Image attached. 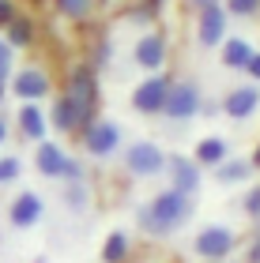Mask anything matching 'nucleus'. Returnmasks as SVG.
I'll return each mask as SVG.
<instances>
[{
	"mask_svg": "<svg viewBox=\"0 0 260 263\" xmlns=\"http://www.w3.org/2000/svg\"><path fill=\"white\" fill-rule=\"evenodd\" d=\"M188 218H193V196H181V192H174V188L159 192L140 211V226H144V233H151V237H166L177 226H185Z\"/></svg>",
	"mask_w": 260,
	"mask_h": 263,
	"instance_id": "f257e3e1",
	"label": "nucleus"
},
{
	"mask_svg": "<svg viewBox=\"0 0 260 263\" xmlns=\"http://www.w3.org/2000/svg\"><path fill=\"white\" fill-rule=\"evenodd\" d=\"M64 94L79 105V113H83L87 121H94V109H98V71L91 64H76L72 76H68V90Z\"/></svg>",
	"mask_w": 260,
	"mask_h": 263,
	"instance_id": "f03ea898",
	"label": "nucleus"
},
{
	"mask_svg": "<svg viewBox=\"0 0 260 263\" xmlns=\"http://www.w3.org/2000/svg\"><path fill=\"white\" fill-rule=\"evenodd\" d=\"M200 102H204V94H200V87H196L193 79L170 83L166 102H162V113H166L170 121H193V117L200 113Z\"/></svg>",
	"mask_w": 260,
	"mask_h": 263,
	"instance_id": "7ed1b4c3",
	"label": "nucleus"
},
{
	"mask_svg": "<svg viewBox=\"0 0 260 263\" xmlns=\"http://www.w3.org/2000/svg\"><path fill=\"white\" fill-rule=\"evenodd\" d=\"M125 170L132 177H159L166 170V154H162V147H155V143L140 139L125 151Z\"/></svg>",
	"mask_w": 260,
	"mask_h": 263,
	"instance_id": "20e7f679",
	"label": "nucleus"
},
{
	"mask_svg": "<svg viewBox=\"0 0 260 263\" xmlns=\"http://www.w3.org/2000/svg\"><path fill=\"white\" fill-rule=\"evenodd\" d=\"M193 245H196L200 259H227L230 248H234V230L230 226H204Z\"/></svg>",
	"mask_w": 260,
	"mask_h": 263,
	"instance_id": "39448f33",
	"label": "nucleus"
},
{
	"mask_svg": "<svg viewBox=\"0 0 260 263\" xmlns=\"http://www.w3.org/2000/svg\"><path fill=\"white\" fill-rule=\"evenodd\" d=\"M166 90H170V79L162 76V71H151V76L136 87V94H132V105L140 113H147V117H155V113H162V102H166Z\"/></svg>",
	"mask_w": 260,
	"mask_h": 263,
	"instance_id": "423d86ee",
	"label": "nucleus"
},
{
	"mask_svg": "<svg viewBox=\"0 0 260 263\" xmlns=\"http://www.w3.org/2000/svg\"><path fill=\"white\" fill-rule=\"evenodd\" d=\"M83 143H87V151L94 158H106V154H113L117 143H121V128L113 121H91L83 128Z\"/></svg>",
	"mask_w": 260,
	"mask_h": 263,
	"instance_id": "0eeeda50",
	"label": "nucleus"
},
{
	"mask_svg": "<svg viewBox=\"0 0 260 263\" xmlns=\"http://www.w3.org/2000/svg\"><path fill=\"white\" fill-rule=\"evenodd\" d=\"M49 76H45L42 68H23V71H15V79H11V94L15 98H23V102H38V98H45L49 94Z\"/></svg>",
	"mask_w": 260,
	"mask_h": 263,
	"instance_id": "6e6552de",
	"label": "nucleus"
},
{
	"mask_svg": "<svg viewBox=\"0 0 260 263\" xmlns=\"http://www.w3.org/2000/svg\"><path fill=\"white\" fill-rule=\"evenodd\" d=\"M166 170H170V188L181 196H193L200 188V165L193 158H185V154H174L166 158Z\"/></svg>",
	"mask_w": 260,
	"mask_h": 263,
	"instance_id": "1a4fd4ad",
	"label": "nucleus"
},
{
	"mask_svg": "<svg viewBox=\"0 0 260 263\" xmlns=\"http://www.w3.org/2000/svg\"><path fill=\"white\" fill-rule=\"evenodd\" d=\"M260 109V87H234L227 94V102H222V113L230 117V121H249V117Z\"/></svg>",
	"mask_w": 260,
	"mask_h": 263,
	"instance_id": "9d476101",
	"label": "nucleus"
},
{
	"mask_svg": "<svg viewBox=\"0 0 260 263\" xmlns=\"http://www.w3.org/2000/svg\"><path fill=\"white\" fill-rule=\"evenodd\" d=\"M42 196L38 192H19L15 199H11V207H8V218L11 226H19V230H30V226H38L42 222Z\"/></svg>",
	"mask_w": 260,
	"mask_h": 263,
	"instance_id": "9b49d317",
	"label": "nucleus"
},
{
	"mask_svg": "<svg viewBox=\"0 0 260 263\" xmlns=\"http://www.w3.org/2000/svg\"><path fill=\"white\" fill-rule=\"evenodd\" d=\"M136 68H144V71H159L162 64H166V38L162 34H144V38L136 42Z\"/></svg>",
	"mask_w": 260,
	"mask_h": 263,
	"instance_id": "f8f14e48",
	"label": "nucleus"
},
{
	"mask_svg": "<svg viewBox=\"0 0 260 263\" xmlns=\"http://www.w3.org/2000/svg\"><path fill=\"white\" fill-rule=\"evenodd\" d=\"M222 38H227V8L211 4L200 11V45L215 49V45H222Z\"/></svg>",
	"mask_w": 260,
	"mask_h": 263,
	"instance_id": "ddd939ff",
	"label": "nucleus"
},
{
	"mask_svg": "<svg viewBox=\"0 0 260 263\" xmlns=\"http://www.w3.org/2000/svg\"><path fill=\"white\" fill-rule=\"evenodd\" d=\"M45 121H49L57 132H76V128H87L91 121L83 113H79V105L68 98V94H61V98L53 102V109H49V117H45Z\"/></svg>",
	"mask_w": 260,
	"mask_h": 263,
	"instance_id": "4468645a",
	"label": "nucleus"
},
{
	"mask_svg": "<svg viewBox=\"0 0 260 263\" xmlns=\"http://www.w3.org/2000/svg\"><path fill=\"white\" fill-rule=\"evenodd\" d=\"M64 158H68V154L57 147V143L42 139V143H38V154H34V165H38V173H42V177H57V181H61Z\"/></svg>",
	"mask_w": 260,
	"mask_h": 263,
	"instance_id": "2eb2a0df",
	"label": "nucleus"
},
{
	"mask_svg": "<svg viewBox=\"0 0 260 263\" xmlns=\"http://www.w3.org/2000/svg\"><path fill=\"white\" fill-rule=\"evenodd\" d=\"M19 124H23V136L34 139V143H42V139H45V128H49L45 113L38 109V102H23V109H19Z\"/></svg>",
	"mask_w": 260,
	"mask_h": 263,
	"instance_id": "dca6fc26",
	"label": "nucleus"
},
{
	"mask_svg": "<svg viewBox=\"0 0 260 263\" xmlns=\"http://www.w3.org/2000/svg\"><path fill=\"white\" fill-rule=\"evenodd\" d=\"M256 49L245 38H222V64H227L230 71H245V64H249V57Z\"/></svg>",
	"mask_w": 260,
	"mask_h": 263,
	"instance_id": "f3484780",
	"label": "nucleus"
},
{
	"mask_svg": "<svg viewBox=\"0 0 260 263\" xmlns=\"http://www.w3.org/2000/svg\"><path fill=\"white\" fill-rule=\"evenodd\" d=\"M230 154H227V139L222 136H207V139H200L196 143V165H211V170H215L219 162H227Z\"/></svg>",
	"mask_w": 260,
	"mask_h": 263,
	"instance_id": "a211bd4d",
	"label": "nucleus"
},
{
	"mask_svg": "<svg viewBox=\"0 0 260 263\" xmlns=\"http://www.w3.org/2000/svg\"><path fill=\"white\" fill-rule=\"evenodd\" d=\"M249 173H253V165L245 158H227V162L215 165V181L219 184H245V181H249Z\"/></svg>",
	"mask_w": 260,
	"mask_h": 263,
	"instance_id": "6ab92c4d",
	"label": "nucleus"
},
{
	"mask_svg": "<svg viewBox=\"0 0 260 263\" xmlns=\"http://www.w3.org/2000/svg\"><path fill=\"white\" fill-rule=\"evenodd\" d=\"M4 42L11 45V49H27V45L34 42V23L23 19V15H15V19L4 27Z\"/></svg>",
	"mask_w": 260,
	"mask_h": 263,
	"instance_id": "aec40b11",
	"label": "nucleus"
},
{
	"mask_svg": "<svg viewBox=\"0 0 260 263\" xmlns=\"http://www.w3.org/2000/svg\"><path fill=\"white\" fill-rule=\"evenodd\" d=\"M128 259V233H110L106 237V248H102V263H125Z\"/></svg>",
	"mask_w": 260,
	"mask_h": 263,
	"instance_id": "412c9836",
	"label": "nucleus"
},
{
	"mask_svg": "<svg viewBox=\"0 0 260 263\" xmlns=\"http://www.w3.org/2000/svg\"><path fill=\"white\" fill-rule=\"evenodd\" d=\"M94 8V0H57V11L64 19H87Z\"/></svg>",
	"mask_w": 260,
	"mask_h": 263,
	"instance_id": "4be33fe9",
	"label": "nucleus"
},
{
	"mask_svg": "<svg viewBox=\"0 0 260 263\" xmlns=\"http://www.w3.org/2000/svg\"><path fill=\"white\" fill-rule=\"evenodd\" d=\"M19 170H23V165H19L15 154H4V158H0V188H4V184H15Z\"/></svg>",
	"mask_w": 260,
	"mask_h": 263,
	"instance_id": "5701e85b",
	"label": "nucleus"
},
{
	"mask_svg": "<svg viewBox=\"0 0 260 263\" xmlns=\"http://www.w3.org/2000/svg\"><path fill=\"white\" fill-rule=\"evenodd\" d=\"M61 181L64 184H83V165H79L72 154L64 158V170H61Z\"/></svg>",
	"mask_w": 260,
	"mask_h": 263,
	"instance_id": "b1692460",
	"label": "nucleus"
},
{
	"mask_svg": "<svg viewBox=\"0 0 260 263\" xmlns=\"http://www.w3.org/2000/svg\"><path fill=\"white\" fill-rule=\"evenodd\" d=\"M260 0H227V15H256Z\"/></svg>",
	"mask_w": 260,
	"mask_h": 263,
	"instance_id": "393cba45",
	"label": "nucleus"
},
{
	"mask_svg": "<svg viewBox=\"0 0 260 263\" xmlns=\"http://www.w3.org/2000/svg\"><path fill=\"white\" fill-rule=\"evenodd\" d=\"M64 188H68V192H64L68 207H72V211H79V207H83V199H87V188H83V184H64Z\"/></svg>",
	"mask_w": 260,
	"mask_h": 263,
	"instance_id": "a878e982",
	"label": "nucleus"
},
{
	"mask_svg": "<svg viewBox=\"0 0 260 263\" xmlns=\"http://www.w3.org/2000/svg\"><path fill=\"white\" fill-rule=\"evenodd\" d=\"M245 214H249V218H260V184L245 192Z\"/></svg>",
	"mask_w": 260,
	"mask_h": 263,
	"instance_id": "bb28decb",
	"label": "nucleus"
},
{
	"mask_svg": "<svg viewBox=\"0 0 260 263\" xmlns=\"http://www.w3.org/2000/svg\"><path fill=\"white\" fill-rule=\"evenodd\" d=\"M11 53H15V49H11V45L0 38V79H8V76H11Z\"/></svg>",
	"mask_w": 260,
	"mask_h": 263,
	"instance_id": "cd10ccee",
	"label": "nucleus"
},
{
	"mask_svg": "<svg viewBox=\"0 0 260 263\" xmlns=\"http://www.w3.org/2000/svg\"><path fill=\"white\" fill-rule=\"evenodd\" d=\"M11 19H15V0H0V27H8Z\"/></svg>",
	"mask_w": 260,
	"mask_h": 263,
	"instance_id": "c85d7f7f",
	"label": "nucleus"
},
{
	"mask_svg": "<svg viewBox=\"0 0 260 263\" xmlns=\"http://www.w3.org/2000/svg\"><path fill=\"white\" fill-rule=\"evenodd\" d=\"M245 71H249V76H253V79L260 83V53H253V57H249V64H245Z\"/></svg>",
	"mask_w": 260,
	"mask_h": 263,
	"instance_id": "c756f323",
	"label": "nucleus"
},
{
	"mask_svg": "<svg viewBox=\"0 0 260 263\" xmlns=\"http://www.w3.org/2000/svg\"><path fill=\"white\" fill-rule=\"evenodd\" d=\"M253 263H260V218H256V233H253V252H249Z\"/></svg>",
	"mask_w": 260,
	"mask_h": 263,
	"instance_id": "7c9ffc66",
	"label": "nucleus"
},
{
	"mask_svg": "<svg viewBox=\"0 0 260 263\" xmlns=\"http://www.w3.org/2000/svg\"><path fill=\"white\" fill-rule=\"evenodd\" d=\"M200 113H207V117H215V113H219V105H215V102H200Z\"/></svg>",
	"mask_w": 260,
	"mask_h": 263,
	"instance_id": "2f4dec72",
	"label": "nucleus"
},
{
	"mask_svg": "<svg viewBox=\"0 0 260 263\" xmlns=\"http://www.w3.org/2000/svg\"><path fill=\"white\" fill-rule=\"evenodd\" d=\"M188 4H193L196 11H204V8H211V4H219V0H188Z\"/></svg>",
	"mask_w": 260,
	"mask_h": 263,
	"instance_id": "473e14b6",
	"label": "nucleus"
},
{
	"mask_svg": "<svg viewBox=\"0 0 260 263\" xmlns=\"http://www.w3.org/2000/svg\"><path fill=\"white\" fill-rule=\"evenodd\" d=\"M4 139H8V121L0 117V143H4Z\"/></svg>",
	"mask_w": 260,
	"mask_h": 263,
	"instance_id": "72a5a7b5",
	"label": "nucleus"
},
{
	"mask_svg": "<svg viewBox=\"0 0 260 263\" xmlns=\"http://www.w3.org/2000/svg\"><path fill=\"white\" fill-rule=\"evenodd\" d=\"M249 165H260V147H256V154H253V162Z\"/></svg>",
	"mask_w": 260,
	"mask_h": 263,
	"instance_id": "f704fd0d",
	"label": "nucleus"
},
{
	"mask_svg": "<svg viewBox=\"0 0 260 263\" xmlns=\"http://www.w3.org/2000/svg\"><path fill=\"white\" fill-rule=\"evenodd\" d=\"M0 102H4V79H0Z\"/></svg>",
	"mask_w": 260,
	"mask_h": 263,
	"instance_id": "c9c22d12",
	"label": "nucleus"
}]
</instances>
